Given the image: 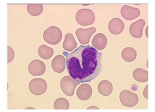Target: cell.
Returning a JSON list of instances; mask_svg holds the SVG:
<instances>
[{
	"mask_svg": "<svg viewBox=\"0 0 155 112\" xmlns=\"http://www.w3.org/2000/svg\"><path fill=\"white\" fill-rule=\"evenodd\" d=\"M66 57L68 73L80 83L90 82L102 70V53L90 45H80L73 52H63Z\"/></svg>",
	"mask_w": 155,
	"mask_h": 112,
	"instance_id": "cell-1",
	"label": "cell"
},
{
	"mask_svg": "<svg viewBox=\"0 0 155 112\" xmlns=\"http://www.w3.org/2000/svg\"><path fill=\"white\" fill-rule=\"evenodd\" d=\"M62 37L61 30L57 26H52L49 27L45 30L43 34L45 41L51 45L58 44L61 41Z\"/></svg>",
	"mask_w": 155,
	"mask_h": 112,
	"instance_id": "cell-2",
	"label": "cell"
},
{
	"mask_svg": "<svg viewBox=\"0 0 155 112\" xmlns=\"http://www.w3.org/2000/svg\"><path fill=\"white\" fill-rule=\"evenodd\" d=\"M75 18L78 24L82 26H88L94 23L95 15L91 9H81L76 13Z\"/></svg>",
	"mask_w": 155,
	"mask_h": 112,
	"instance_id": "cell-3",
	"label": "cell"
},
{
	"mask_svg": "<svg viewBox=\"0 0 155 112\" xmlns=\"http://www.w3.org/2000/svg\"><path fill=\"white\" fill-rule=\"evenodd\" d=\"M80 82L77 81L69 76L63 77L61 81V88L63 92L69 97L74 95L75 89L80 84Z\"/></svg>",
	"mask_w": 155,
	"mask_h": 112,
	"instance_id": "cell-4",
	"label": "cell"
},
{
	"mask_svg": "<svg viewBox=\"0 0 155 112\" xmlns=\"http://www.w3.org/2000/svg\"><path fill=\"white\" fill-rule=\"evenodd\" d=\"M119 100L124 106L129 108L136 106L139 102L138 95L127 90H124L120 93Z\"/></svg>",
	"mask_w": 155,
	"mask_h": 112,
	"instance_id": "cell-5",
	"label": "cell"
},
{
	"mask_svg": "<svg viewBox=\"0 0 155 112\" xmlns=\"http://www.w3.org/2000/svg\"><path fill=\"white\" fill-rule=\"evenodd\" d=\"M47 82L41 78L34 79L30 82L29 89L31 93L36 96L42 95L47 91Z\"/></svg>",
	"mask_w": 155,
	"mask_h": 112,
	"instance_id": "cell-6",
	"label": "cell"
},
{
	"mask_svg": "<svg viewBox=\"0 0 155 112\" xmlns=\"http://www.w3.org/2000/svg\"><path fill=\"white\" fill-rule=\"evenodd\" d=\"M96 31V29L94 27L87 29L78 28L76 30L75 34L80 43L83 45H86L89 42L90 38Z\"/></svg>",
	"mask_w": 155,
	"mask_h": 112,
	"instance_id": "cell-7",
	"label": "cell"
},
{
	"mask_svg": "<svg viewBox=\"0 0 155 112\" xmlns=\"http://www.w3.org/2000/svg\"><path fill=\"white\" fill-rule=\"evenodd\" d=\"M28 71L29 73L33 76H41L45 72L46 66L42 61L34 60L29 64Z\"/></svg>",
	"mask_w": 155,
	"mask_h": 112,
	"instance_id": "cell-8",
	"label": "cell"
},
{
	"mask_svg": "<svg viewBox=\"0 0 155 112\" xmlns=\"http://www.w3.org/2000/svg\"><path fill=\"white\" fill-rule=\"evenodd\" d=\"M120 12L122 17L127 21H132L136 19L141 14V12L138 8L128 5H124L121 8Z\"/></svg>",
	"mask_w": 155,
	"mask_h": 112,
	"instance_id": "cell-9",
	"label": "cell"
},
{
	"mask_svg": "<svg viewBox=\"0 0 155 112\" xmlns=\"http://www.w3.org/2000/svg\"><path fill=\"white\" fill-rule=\"evenodd\" d=\"M146 25L144 19H140L133 22L129 27V32L134 38H141L143 36V29Z\"/></svg>",
	"mask_w": 155,
	"mask_h": 112,
	"instance_id": "cell-10",
	"label": "cell"
},
{
	"mask_svg": "<svg viewBox=\"0 0 155 112\" xmlns=\"http://www.w3.org/2000/svg\"><path fill=\"white\" fill-rule=\"evenodd\" d=\"M124 21L120 18H113L108 23V28L109 31L112 34L117 35L123 32L124 29Z\"/></svg>",
	"mask_w": 155,
	"mask_h": 112,
	"instance_id": "cell-11",
	"label": "cell"
},
{
	"mask_svg": "<svg viewBox=\"0 0 155 112\" xmlns=\"http://www.w3.org/2000/svg\"><path fill=\"white\" fill-rule=\"evenodd\" d=\"M93 90L89 84H81L76 92V95L78 99L82 101L89 100L92 95Z\"/></svg>",
	"mask_w": 155,
	"mask_h": 112,
	"instance_id": "cell-12",
	"label": "cell"
},
{
	"mask_svg": "<svg viewBox=\"0 0 155 112\" xmlns=\"http://www.w3.org/2000/svg\"><path fill=\"white\" fill-rule=\"evenodd\" d=\"M65 57L61 55L55 56L51 62V67L55 72L61 74L64 71L66 67Z\"/></svg>",
	"mask_w": 155,
	"mask_h": 112,
	"instance_id": "cell-13",
	"label": "cell"
},
{
	"mask_svg": "<svg viewBox=\"0 0 155 112\" xmlns=\"http://www.w3.org/2000/svg\"><path fill=\"white\" fill-rule=\"evenodd\" d=\"M107 40L106 36L102 33H97L96 35L92 41L93 47L96 49L102 51L104 49L107 45Z\"/></svg>",
	"mask_w": 155,
	"mask_h": 112,
	"instance_id": "cell-14",
	"label": "cell"
},
{
	"mask_svg": "<svg viewBox=\"0 0 155 112\" xmlns=\"http://www.w3.org/2000/svg\"><path fill=\"white\" fill-rule=\"evenodd\" d=\"M98 92L104 96H109L113 91V86L111 82L103 80L98 84L97 86Z\"/></svg>",
	"mask_w": 155,
	"mask_h": 112,
	"instance_id": "cell-15",
	"label": "cell"
},
{
	"mask_svg": "<svg viewBox=\"0 0 155 112\" xmlns=\"http://www.w3.org/2000/svg\"><path fill=\"white\" fill-rule=\"evenodd\" d=\"M77 47V43L74 39L73 35L68 33L65 35L64 41L63 43V47L65 51L71 52Z\"/></svg>",
	"mask_w": 155,
	"mask_h": 112,
	"instance_id": "cell-16",
	"label": "cell"
},
{
	"mask_svg": "<svg viewBox=\"0 0 155 112\" xmlns=\"http://www.w3.org/2000/svg\"><path fill=\"white\" fill-rule=\"evenodd\" d=\"M121 55L124 61L131 62L134 61L136 59L137 53L134 48L126 47L122 51Z\"/></svg>",
	"mask_w": 155,
	"mask_h": 112,
	"instance_id": "cell-17",
	"label": "cell"
},
{
	"mask_svg": "<svg viewBox=\"0 0 155 112\" xmlns=\"http://www.w3.org/2000/svg\"><path fill=\"white\" fill-rule=\"evenodd\" d=\"M133 76L137 81L145 83L148 81V72L142 68H137L134 71Z\"/></svg>",
	"mask_w": 155,
	"mask_h": 112,
	"instance_id": "cell-18",
	"label": "cell"
},
{
	"mask_svg": "<svg viewBox=\"0 0 155 112\" xmlns=\"http://www.w3.org/2000/svg\"><path fill=\"white\" fill-rule=\"evenodd\" d=\"M38 54L41 58L47 60L51 59L54 53L53 49L45 44H42L39 47Z\"/></svg>",
	"mask_w": 155,
	"mask_h": 112,
	"instance_id": "cell-19",
	"label": "cell"
},
{
	"mask_svg": "<svg viewBox=\"0 0 155 112\" xmlns=\"http://www.w3.org/2000/svg\"><path fill=\"white\" fill-rule=\"evenodd\" d=\"M27 10L29 14L32 16H37L42 13L43 5L42 4H28Z\"/></svg>",
	"mask_w": 155,
	"mask_h": 112,
	"instance_id": "cell-20",
	"label": "cell"
},
{
	"mask_svg": "<svg viewBox=\"0 0 155 112\" xmlns=\"http://www.w3.org/2000/svg\"><path fill=\"white\" fill-rule=\"evenodd\" d=\"M54 110H69L70 103L65 98H60L56 100L54 104Z\"/></svg>",
	"mask_w": 155,
	"mask_h": 112,
	"instance_id": "cell-21",
	"label": "cell"
},
{
	"mask_svg": "<svg viewBox=\"0 0 155 112\" xmlns=\"http://www.w3.org/2000/svg\"><path fill=\"white\" fill-rule=\"evenodd\" d=\"M8 48V63H11L14 59L15 52L12 48L10 46H7Z\"/></svg>",
	"mask_w": 155,
	"mask_h": 112,
	"instance_id": "cell-22",
	"label": "cell"
},
{
	"mask_svg": "<svg viewBox=\"0 0 155 112\" xmlns=\"http://www.w3.org/2000/svg\"><path fill=\"white\" fill-rule=\"evenodd\" d=\"M148 85H147L146 87L145 88L144 90L143 93L144 97L146 99H148Z\"/></svg>",
	"mask_w": 155,
	"mask_h": 112,
	"instance_id": "cell-23",
	"label": "cell"
},
{
	"mask_svg": "<svg viewBox=\"0 0 155 112\" xmlns=\"http://www.w3.org/2000/svg\"><path fill=\"white\" fill-rule=\"evenodd\" d=\"M87 110H99V108L98 107H97L95 106H90L87 109Z\"/></svg>",
	"mask_w": 155,
	"mask_h": 112,
	"instance_id": "cell-24",
	"label": "cell"
},
{
	"mask_svg": "<svg viewBox=\"0 0 155 112\" xmlns=\"http://www.w3.org/2000/svg\"><path fill=\"white\" fill-rule=\"evenodd\" d=\"M148 26H147V27L146 29V35L147 37V38H148Z\"/></svg>",
	"mask_w": 155,
	"mask_h": 112,
	"instance_id": "cell-25",
	"label": "cell"
},
{
	"mask_svg": "<svg viewBox=\"0 0 155 112\" xmlns=\"http://www.w3.org/2000/svg\"><path fill=\"white\" fill-rule=\"evenodd\" d=\"M25 110H35V109L32 107H28V108H26Z\"/></svg>",
	"mask_w": 155,
	"mask_h": 112,
	"instance_id": "cell-26",
	"label": "cell"
}]
</instances>
